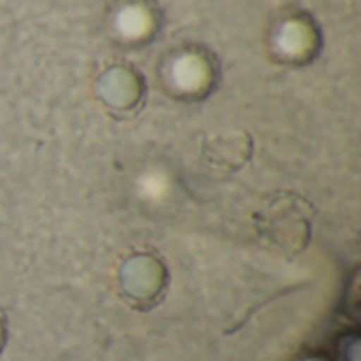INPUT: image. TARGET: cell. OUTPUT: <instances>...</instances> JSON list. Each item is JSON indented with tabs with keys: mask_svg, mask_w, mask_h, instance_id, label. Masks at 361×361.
Wrapping results in <instances>:
<instances>
[{
	"mask_svg": "<svg viewBox=\"0 0 361 361\" xmlns=\"http://www.w3.org/2000/svg\"><path fill=\"white\" fill-rule=\"evenodd\" d=\"M254 228L264 247L296 256L311 239L313 207L294 192H271L260 201L254 214Z\"/></svg>",
	"mask_w": 361,
	"mask_h": 361,
	"instance_id": "cell-1",
	"label": "cell"
},
{
	"mask_svg": "<svg viewBox=\"0 0 361 361\" xmlns=\"http://www.w3.org/2000/svg\"><path fill=\"white\" fill-rule=\"evenodd\" d=\"M252 137L245 131H218L203 140V161L220 171H237L252 157Z\"/></svg>",
	"mask_w": 361,
	"mask_h": 361,
	"instance_id": "cell-2",
	"label": "cell"
},
{
	"mask_svg": "<svg viewBox=\"0 0 361 361\" xmlns=\"http://www.w3.org/2000/svg\"><path fill=\"white\" fill-rule=\"evenodd\" d=\"M4 336H6V332H4V319L0 317V351H2V345H4V341H6Z\"/></svg>",
	"mask_w": 361,
	"mask_h": 361,
	"instance_id": "cell-3",
	"label": "cell"
}]
</instances>
